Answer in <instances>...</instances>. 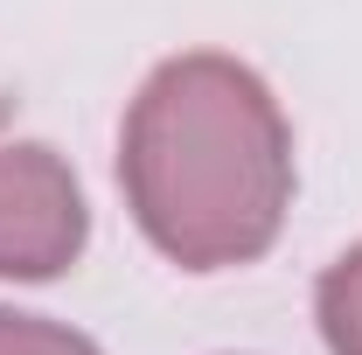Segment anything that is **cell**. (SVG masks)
<instances>
[{
	"mask_svg": "<svg viewBox=\"0 0 362 355\" xmlns=\"http://www.w3.org/2000/svg\"><path fill=\"white\" fill-rule=\"evenodd\" d=\"M0 355H105V349H98V342H84L77 327H63V320L0 307Z\"/></svg>",
	"mask_w": 362,
	"mask_h": 355,
	"instance_id": "4",
	"label": "cell"
},
{
	"mask_svg": "<svg viewBox=\"0 0 362 355\" xmlns=\"http://www.w3.org/2000/svg\"><path fill=\"white\" fill-rule=\"evenodd\" d=\"M90 209L70 161L42 139L0 133V279H63L84 258Z\"/></svg>",
	"mask_w": 362,
	"mask_h": 355,
	"instance_id": "2",
	"label": "cell"
},
{
	"mask_svg": "<svg viewBox=\"0 0 362 355\" xmlns=\"http://www.w3.org/2000/svg\"><path fill=\"white\" fill-rule=\"evenodd\" d=\"M314 320L327 355H362V244L341 251L314 286Z\"/></svg>",
	"mask_w": 362,
	"mask_h": 355,
	"instance_id": "3",
	"label": "cell"
},
{
	"mask_svg": "<svg viewBox=\"0 0 362 355\" xmlns=\"http://www.w3.org/2000/svg\"><path fill=\"white\" fill-rule=\"evenodd\" d=\"M119 181L146 244L181 272L258 265L293 209V126L258 70L195 49L139 84Z\"/></svg>",
	"mask_w": 362,
	"mask_h": 355,
	"instance_id": "1",
	"label": "cell"
}]
</instances>
